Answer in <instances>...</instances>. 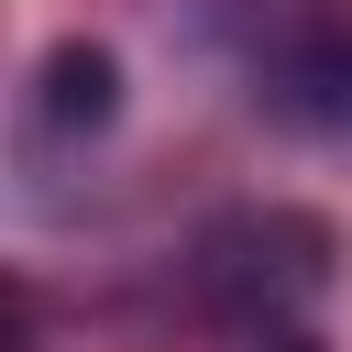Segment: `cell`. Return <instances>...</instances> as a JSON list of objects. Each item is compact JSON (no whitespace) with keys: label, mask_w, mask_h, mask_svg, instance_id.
I'll return each instance as SVG.
<instances>
[{"label":"cell","mask_w":352,"mask_h":352,"mask_svg":"<svg viewBox=\"0 0 352 352\" xmlns=\"http://www.w3.org/2000/svg\"><path fill=\"white\" fill-rule=\"evenodd\" d=\"M330 231L308 209H231L198 242V297L231 330V352H319V297H330Z\"/></svg>","instance_id":"cell-1"},{"label":"cell","mask_w":352,"mask_h":352,"mask_svg":"<svg viewBox=\"0 0 352 352\" xmlns=\"http://www.w3.org/2000/svg\"><path fill=\"white\" fill-rule=\"evenodd\" d=\"M110 110H121L110 44H55V55H44V132H99Z\"/></svg>","instance_id":"cell-2"},{"label":"cell","mask_w":352,"mask_h":352,"mask_svg":"<svg viewBox=\"0 0 352 352\" xmlns=\"http://www.w3.org/2000/svg\"><path fill=\"white\" fill-rule=\"evenodd\" d=\"M275 110L319 121V132H352V33H319L275 66Z\"/></svg>","instance_id":"cell-3"}]
</instances>
